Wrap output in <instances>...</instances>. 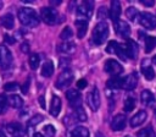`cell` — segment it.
<instances>
[{"mask_svg": "<svg viewBox=\"0 0 156 137\" xmlns=\"http://www.w3.org/2000/svg\"><path fill=\"white\" fill-rule=\"evenodd\" d=\"M18 20L22 26L26 27H35L39 24V17L37 12L30 7H21L17 12Z\"/></svg>", "mask_w": 156, "mask_h": 137, "instance_id": "cell-1", "label": "cell"}, {"mask_svg": "<svg viewBox=\"0 0 156 137\" xmlns=\"http://www.w3.org/2000/svg\"><path fill=\"white\" fill-rule=\"evenodd\" d=\"M108 33H110L108 24L105 21L99 22L94 27V29H93V33H91V43L95 44V45H101L107 39Z\"/></svg>", "mask_w": 156, "mask_h": 137, "instance_id": "cell-2", "label": "cell"}, {"mask_svg": "<svg viewBox=\"0 0 156 137\" xmlns=\"http://www.w3.org/2000/svg\"><path fill=\"white\" fill-rule=\"evenodd\" d=\"M73 78H74V75H73V71L69 70V68H65L57 77L56 82H55V87L57 89H65V88H68L71 86V83L73 82Z\"/></svg>", "mask_w": 156, "mask_h": 137, "instance_id": "cell-3", "label": "cell"}, {"mask_svg": "<svg viewBox=\"0 0 156 137\" xmlns=\"http://www.w3.org/2000/svg\"><path fill=\"white\" fill-rule=\"evenodd\" d=\"M87 103L89 105V108L93 111H98L101 104V97H100V92L96 87H94L88 94H87Z\"/></svg>", "mask_w": 156, "mask_h": 137, "instance_id": "cell-4", "label": "cell"}, {"mask_svg": "<svg viewBox=\"0 0 156 137\" xmlns=\"http://www.w3.org/2000/svg\"><path fill=\"white\" fill-rule=\"evenodd\" d=\"M40 15H41V20L46 23V24H55L57 23V18H58V13L55 9L52 7H43L40 10Z\"/></svg>", "mask_w": 156, "mask_h": 137, "instance_id": "cell-5", "label": "cell"}, {"mask_svg": "<svg viewBox=\"0 0 156 137\" xmlns=\"http://www.w3.org/2000/svg\"><path fill=\"white\" fill-rule=\"evenodd\" d=\"M93 7H94V2L93 1H83L77 9V18L88 20L91 16Z\"/></svg>", "mask_w": 156, "mask_h": 137, "instance_id": "cell-6", "label": "cell"}, {"mask_svg": "<svg viewBox=\"0 0 156 137\" xmlns=\"http://www.w3.org/2000/svg\"><path fill=\"white\" fill-rule=\"evenodd\" d=\"M13 62V57L11 51L5 46L0 45V67L1 68H9Z\"/></svg>", "mask_w": 156, "mask_h": 137, "instance_id": "cell-7", "label": "cell"}, {"mask_svg": "<svg viewBox=\"0 0 156 137\" xmlns=\"http://www.w3.org/2000/svg\"><path fill=\"white\" fill-rule=\"evenodd\" d=\"M139 23L146 29L156 28V17L150 12H143L139 15Z\"/></svg>", "mask_w": 156, "mask_h": 137, "instance_id": "cell-8", "label": "cell"}, {"mask_svg": "<svg viewBox=\"0 0 156 137\" xmlns=\"http://www.w3.org/2000/svg\"><path fill=\"white\" fill-rule=\"evenodd\" d=\"M106 51L110 53V54H116L118 57H121L122 60H127V55H126V51H124V46L115 40L110 42L106 46Z\"/></svg>", "mask_w": 156, "mask_h": 137, "instance_id": "cell-9", "label": "cell"}, {"mask_svg": "<svg viewBox=\"0 0 156 137\" xmlns=\"http://www.w3.org/2000/svg\"><path fill=\"white\" fill-rule=\"evenodd\" d=\"M104 68H105V71H106L107 73H110L111 76H118L119 73L123 72L122 65H121L118 61H116L115 59H108V60L105 62Z\"/></svg>", "mask_w": 156, "mask_h": 137, "instance_id": "cell-10", "label": "cell"}, {"mask_svg": "<svg viewBox=\"0 0 156 137\" xmlns=\"http://www.w3.org/2000/svg\"><path fill=\"white\" fill-rule=\"evenodd\" d=\"M140 68H141V73L143 76L147 80V81H152L155 78V70L151 66V61L149 59H144L140 64Z\"/></svg>", "mask_w": 156, "mask_h": 137, "instance_id": "cell-11", "label": "cell"}, {"mask_svg": "<svg viewBox=\"0 0 156 137\" xmlns=\"http://www.w3.org/2000/svg\"><path fill=\"white\" fill-rule=\"evenodd\" d=\"M66 98H67V100L69 102L71 106L82 104V95H80V92H79L77 88H71V89H68V91L66 92Z\"/></svg>", "mask_w": 156, "mask_h": 137, "instance_id": "cell-12", "label": "cell"}, {"mask_svg": "<svg viewBox=\"0 0 156 137\" xmlns=\"http://www.w3.org/2000/svg\"><path fill=\"white\" fill-rule=\"evenodd\" d=\"M124 46V51H126V55L127 57H130V59H136L138 56V51H139V48H138V44L132 40V39H128L127 43L123 45Z\"/></svg>", "mask_w": 156, "mask_h": 137, "instance_id": "cell-13", "label": "cell"}, {"mask_svg": "<svg viewBox=\"0 0 156 137\" xmlns=\"http://www.w3.org/2000/svg\"><path fill=\"white\" fill-rule=\"evenodd\" d=\"M136 84H138V75L135 72H132L128 76L123 77V87H122L123 89L133 91V89H135Z\"/></svg>", "mask_w": 156, "mask_h": 137, "instance_id": "cell-14", "label": "cell"}, {"mask_svg": "<svg viewBox=\"0 0 156 137\" xmlns=\"http://www.w3.org/2000/svg\"><path fill=\"white\" fill-rule=\"evenodd\" d=\"M126 124H127V117L122 114H117L116 116H113V119L111 121V130L122 131L126 127Z\"/></svg>", "mask_w": 156, "mask_h": 137, "instance_id": "cell-15", "label": "cell"}, {"mask_svg": "<svg viewBox=\"0 0 156 137\" xmlns=\"http://www.w3.org/2000/svg\"><path fill=\"white\" fill-rule=\"evenodd\" d=\"M110 16L113 21V23L116 24L119 20L121 16V2L118 0H112L111 5H110Z\"/></svg>", "mask_w": 156, "mask_h": 137, "instance_id": "cell-16", "label": "cell"}, {"mask_svg": "<svg viewBox=\"0 0 156 137\" xmlns=\"http://www.w3.org/2000/svg\"><path fill=\"white\" fill-rule=\"evenodd\" d=\"M147 117V114L145 110H139L136 114H134L132 117H130V127H138L140 126L141 124L145 122Z\"/></svg>", "mask_w": 156, "mask_h": 137, "instance_id": "cell-17", "label": "cell"}, {"mask_svg": "<svg viewBox=\"0 0 156 137\" xmlns=\"http://www.w3.org/2000/svg\"><path fill=\"white\" fill-rule=\"evenodd\" d=\"M116 31L117 34L122 38H128L130 35V26L126 21H118L116 23Z\"/></svg>", "mask_w": 156, "mask_h": 137, "instance_id": "cell-18", "label": "cell"}, {"mask_svg": "<svg viewBox=\"0 0 156 137\" xmlns=\"http://www.w3.org/2000/svg\"><path fill=\"white\" fill-rule=\"evenodd\" d=\"M6 130L10 135H12L13 137H22L23 133H24V130L23 127L18 124V122H10L7 126H6Z\"/></svg>", "mask_w": 156, "mask_h": 137, "instance_id": "cell-19", "label": "cell"}, {"mask_svg": "<svg viewBox=\"0 0 156 137\" xmlns=\"http://www.w3.org/2000/svg\"><path fill=\"white\" fill-rule=\"evenodd\" d=\"M57 50L60 53H63V54H72L74 53L76 50V44L71 40H67V42H61L58 45H57Z\"/></svg>", "mask_w": 156, "mask_h": 137, "instance_id": "cell-20", "label": "cell"}, {"mask_svg": "<svg viewBox=\"0 0 156 137\" xmlns=\"http://www.w3.org/2000/svg\"><path fill=\"white\" fill-rule=\"evenodd\" d=\"M76 26H77V35H78V38H83V37L87 34L88 20L77 18V20H76Z\"/></svg>", "mask_w": 156, "mask_h": 137, "instance_id": "cell-21", "label": "cell"}, {"mask_svg": "<svg viewBox=\"0 0 156 137\" xmlns=\"http://www.w3.org/2000/svg\"><path fill=\"white\" fill-rule=\"evenodd\" d=\"M50 114L52 116H57L61 111V99L57 95H52L51 103H50Z\"/></svg>", "mask_w": 156, "mask_h": 137, "instance_id": "cell-22", "label": "cell"}, {"mask_svg": "<svg viewBox=\"0 0 156 137\" xmlns=\"http://www.w3.org/2000/svg\"><path fill=\"white\" fill-rule=\"evenodd\" d=\"M140 100H141V103H143L144 105L149 106V105L155 104V95H154L150 91L145 89V91H143V92L140 93Z\"/></svg>", "mask_w": 156, "mask_h": 137, "instance_id": "cell-23", "label": "cell"}, {"mask_svg": "<svg viewBox=\"0 0 156 137\" xmlns=\"http://www.w3.org/2000/svg\"><path fill=\"white\" fill-rule=\"evenodd\" d=\"M106 86L108 89H119L123 87V77L115 76L106 82Z\"/></svg>", "mask_w": 156, "mask_h": 137, "instance_id": "cell-24", "label": "cell"}, {"mask_svg": "<svg viewBox=\"0 0 156 137\" xmlns=\"http://www.w3.org/2000/svg\"><path fill=\"white\" fill-rule=\"evenodd\" d=\"M0 22H1L2 27H5L6 29H12L13 24H15V18L11 13H5L0 17Z\"/></svg>", "mask_w": 156, "mask_h": 137, "instance_id": "cell-25", "label": "cell"}, {"mask_svg": "<svg viewBox=\"0 0 156 137\" xmlns=\"http://www.w3.org/2000/svg\"><path fill=\"white\" fill-rule=\"evenodd\" d=\"M52 73H54V64H52V61L48 60L41 66V76L43 77H50Z\"/></svg>", "mask_w": 156, "mask_h": 137, "instance_id": "cell-26", "label": "cell"}, {"mask_svg": "<svg viewBox=\"0 0 156 137\" xmlns=\"http://www.w3.org/2000/svg\"><path fill=\"white\" fill-rule=\"evenodd\" d=\"M73 110H74V115H76V117L79 120V121H87V113H85V110H84V108H83V105L82 104H78V105H74L73 106Z\"/></svg>", "mask_w": 156, "mask_h": 137, "instance_id": "cell-27", "label": "cell"}, {"mask_svg": "<svg viewBox=\"0 0 156 137\" xmlns=\"http://www.w3.org/2000/svg\"><path fill=\"white\" fill-rule=\"evenodd\" d=\"M7 99H9V104H10L12 108H15V109H20V108L23 106V99H22L20 95L13 94V95L9 97Z\"/></svg>", "mask_w": 156, "mask_h": 137, "instance_id": "cell-28", "label": "cell"}, {"mask_svg": "<svg viewBox=\"0 0 156 137\" xmlns=\"http://www.w3.org/2000/svg\"><path fill=\"white\" fill-rule=\"evenodd\" d=\"M72 137H89V131L87 127H82V126H77L72 130L71 132Z\"/></svg>", "mask_w": 156, "mask_h": 137, "instance_id": "cell-29", "label": "cell"}, {"mask_svg": "<svg viewBox=\"0 0 156 137\" xmlns=\"http://www.w3.org/2000/svg\"><path fill=\"white\" fill-rule=\"evenodd\" d=\"M136 137H156V135H155L154 128L151 126H147V127L139 130L136 132Z\"/></svg>", "mask_w": 156, "mask_h": 137, "instance_id": "cell-30", "label": "cell"}, {"mask_svg": "<svg viewBox=\"0 0 156 137\" xmlns=\"http://www.w3.org/2000/svg\"><path fill=\"white\" fill-rule=\"evenodd\" d=\"M135 108V99L133 98V97H130V95H128L126 99H124V104H123V109H124V111H127V113H129V111H132L133 109Z\"/></svg>", "mask_w": 156, "mask_h": 137, "instance_id": "cell-31", "label": "cell"}, {"mask_svg": "<svg viewBox=\"0 0 156 137\" xmlns=\"http://www.w3.org/2000/svg\"><path fill=\"white\" fill-rule=\"evenodd\" d=\"M156 48V37H146L145 38V53H150Z\"/></svg>", "mask_w": 156, "mask_h": 137, "instance_id": "cell-32", "label": "cell"}, {"mask_svg": "<svg viewBox=\"0 0 156 137\" xmlns=\"http://www.w3.org/2000/svg\"><path fill=\"white\" fill-rule=\"evenodd\" d=\"M72 35H73V32H72V29H71V27H65L63 29H62V32L60 33V39L62 40V42H67V40H69L71 38H72Z\"/></svg>", "mask_w": 156, "mask_h": 137, "instance_id": "cell-33", "label": "cell"}, {"mask_svg": "<svg viewBox=\"0 0 156 137\" xmlns=\"http://www.w3.org/2000/svg\"><path fill=\"white\" fill-rule=\"evenodd\" d=\"M28 62H29V66L32 70H37L39 64H40V59H39V55L38 54H32L28 59Z\"/></svg>", "mask_w": 156, "mask_h": 137, "instance_id": "cell-34", "label": "cell"}, {"mask_svg": "<svg viewBox=\"0 0 156 137\" xmlns=\"http://www.w3.org/2000/svg\"><path fill=\"white\" fill-rule=\"evenodd\" d=\"M126 16H127L128 20H130L132 22H134L136 20V17L139 16V12H138V10L135 7H128L126 10Z\"/></svg>", "mask_w": 156, "mask_h": 137, "instance_id": "cell-35", "label": "cell"}, {"mask_svg": "<svg viewBox=\"0 0 156 137\" xmlns=\"http://www.w3.org/2000/svg\"><path fill=\"white\" fill-rule=\"evenodd\" d=\"M43 120H44L43 115H41V114H37L35 116H33V117L28 121V127H34V126H37L38 124H40Z\"/></svg>", "mask_w": 156, "mask_h": 137, "instance_id": "cell-36", "label": "cell"}, {"mask_svg": "<svg viewBox=\"0 0 156 137\" xmlns=\"http://www.w3.org/2000/svg\"><path fill=\"white\" fill-rule=\"evenodd\" d=\"M7 104H9V99L5 94H0V115L4 114L7 109Z\"/></svg>", "mask_w": 156, "mask_h": 137, "instance_id": "cell-37", "label": "cell"}, {"mask_svg": "<svg viewBox=\"0 0 156 137\" xmlns=\"http://www.w3.org/2000/svg\"><path fill=\"white\" fill-rule=\"evenodd\" d=\"M44 135H45L46 137H54V136L56 135L55 127H54L52 125H46V126H44Z\"/></svg>", "mask_w": 156, "mask_h": 137, "instance_id": "cell-38", "label": "cell"}, {"mask_svg": "<svg viewBox=\"0 0 156 137\" xmlns=\"http://www.w3.org/2000/svg\"><path fill=\"white\" fill-rule=\"evenodd\" d=\"M4 89L6 92H13V91L18 89V83H16V82H7V83H5Z\"/></svg>", "mask_w": 156, "mask_h": 137, "instance_id": "cell-39", "label": "cell"}, {"mask_svg": "<svg viewBox=\"0 0 156 137\" xmlns=\"http://www.w3.org/2000/svg\"><path fill=\"white\" fill-rule=\"evenodd\" d=\"M107 17V10H106V7H100L99 10H98V20H105Z\"/></svg>", "mask_w": 156, "mask_h": 137, "instance_id": "cell-40", "label": "cell"}, {"mask_svg": "<svg viewBox=\"0 0 156 137\" xmlns=\"http://www.w3.org/2000/svg\"><path fill=\"white\" fill-rule=\"evenodd\" d=\"M87 84H88L87 80L82 78V80H79V81L77 82V88H79V89H83V88H85V87H87Z\"/></svg>", "mask_w": 156, "mask_h": 137, "instance_id": "cell-41", "label": "cell"}, {"mask_svg": "<svg viewBox=\"0 0 156 137\" xmlns=\"http://www.w3.org/2000/svg\"><path fill=\"white\" fill-rule=\"evenodd\" d=\"M29 83H30V80L28 78V80L26 81V83L22 86V93H23V94H27V93H28V87H29Z\"/></svg>", "mask_w": 156, "mask_h": 137, "instance_id": "cell-42", "label": "cell"}, {"mask_svg": "<svg viewBox=\"0 0 156 137\" xmlns=\"http://www.w3.org/2000/svg\"><path fill=\"white\" fill-rule=\"evenodd\" d=\"M21 51L24 53V54L29 53V45H28V43H23V44H21Z\"/></svg>", "mask_w": 156, "mask_h": 137, "instance_id": "cell-43", "label": "cell"}, {"mask_svg": "<svg viewBox=\"0 0 156 137\" xmlns=\"http://www.w3.org/2000/svg\"><path fill=\"white\" fill-rule=\"evenodd\" d=\"M140 4H143V5H145V6H149V7H151V6H154V1L152 0H140Z\"/></svg>", "mask_w": 156, "mask_h": 137, "instance_id": "cell-44", "label": "cell"}, {"mask_svg": "<svg viewBox=\"0 0 156 137\" xmlns=\"http://www.w3.org/2000/svg\"><path fill=\"white\" fill-rule=\"evenodd\" d=\"M4 39H5V40H6L9 44H13V43L16 42V39H13L12 37H10L9 34H5V35H4Z\"/></svg>", "mask_w": 156, "mask_h": 137, "instance_id": "cell-45", "label": "cell"}, {"mask_svg": "<svg viewBox=\"0 0 156 137\" xmlns=\"http://www.w3.org/2000/svg\"><path fill=\"white\" fill-rule=\"evenodd\" d=\"M39 103H40V106L44 109V108H45V99H44V97H43V95H40V97H39Z\"/></svg>", "mask_w": 156, "mask_h": 137, "instance_id": "cell-46", "label": "cell"}, {"mask_svg": "<svg viewBox=\"0 0 156 137\" xmlns=\"http://www.w3.org/2000/svg\"><path fill=\"white\" fill-rule=\"evenodd\" d=\"M95 137H105V136H104L101 132H96V133H95Z\"/></svg>", "mask_w": 156, "mask_h": 137, "instance_id": "cell-47", "label": "cell"}, {"mask_svg": "<svg viewBox=\"0 0 156 137\" xmlns=\"http://www.w3.org/2000/svg\"><path fill=\"white\" fill-rule=\"evenodd\" d=\"M32 137H44V136H43L41 133H34V135H33Z\"/></svg>", "mask_w": 156, "mask_h": 137, "instance_id": "cell-48", "label": "cell"}, {"mask_svg": "<svg viewBox=\"0 0 156 137\" xmlns=\"http://www.w3.org/2000/svg\"><path fill=\"white\" fill-rule=\"evenodd\" d=\"M51 4H52V5H58L60 1H51Z\"/></svg>", "mask_w": 156, "mask_h": 137, "instance_id": "cell-49", "label": "cell"}, {"mask_svg": "<svg viewBox=\"0 0 156 137\" xmlns=\"http://www.w3.org/2000/svg\"><path fill=\"white\" fill-rule=\"evenodd\" d=\"M0 137H6V136H5V133H4L1 130H0Z\"/></svg>", "mask_w": 156, "mask_h": 137, "instance_id": "cell-50", "label": "cell"}, {"mask_svg": "<svg viewBox=\"0 0 156 137\" xmlns=\"http://www.w3.org/2000/svg\"><path fill=\"white\" fill-rule=\"evenodd\" d=\"M152 61H154V64H156V55L152 57Z\"/></svg>", "mask_w": 156, "mask_h": 137, "instance_id": "cell-51", "label": "cell"}, {"mask_svg": "<svg viewBox=\"0 0 156 137\" xmlns=\"http://www.w3.org/2000/svg\"><path fill=\"white\" fill-rule=\"evenodd\" d=\"M124 137H132V136H128V135H127V136H124Z\"/></svg>", "mask_w": 156, "mask_h": 137, "instance_id": "cell-52", "label": "cell"}, {"mask_svg": "<svg viewBox=\"0 0 156 137\" xmlns=\"http://www.w3.org/2000/svg\"><path fill=\"white\" fill-rule=\"evenodd\" d=\"M155 117H156V110H155Z\"/></svg>", "mask_w": 156, "mask_h": 137, "instance_id": "cell-53", "label": "cell"}]
</instances>
